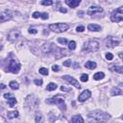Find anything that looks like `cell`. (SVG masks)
<instances>
[{
  "label": "cell",
  "instance_id": "obj_10",
  "mask_svg": "<svg viewBox=\"0 0 123 123\" xmlns=\"http://www.w3.org/2000/svg\"><path fill=\"white\" fill-rule=\"evenodd\" d=\"M62 79H63V80H65L66 82H68L69 84H71L72 86H75V87H77V88H80V87H81V85L79 84V82H78L75 78H73L72 76L64 75V76H62Z\"/></svg>",
  "mask_w": 123,
  "mask_h": 123
},
{
  "label": "cell",
  "instance_id": "obj_33",
  "mask_svg": "<svg viewBox=\"0 0 123 123\" xmlns=\"http://www.w3.org/2000/svg\"><path fill=\"white\" fill-rule=\"evenodd\" d=\"M106 59L109 61H111L113 59V55L111 53H106Z\"/></svg>",
  "mask_w": 123,
  "mask_h": 123
},
{
  "label": "cell",
  "instance_id": "obj_21",
  "mask_svg": "<svg viewBox=\"0 0 123 123\" xmlns=\"http://www.w3.org/2000/svg\"><path fill=\"white\" fill-rule=\"evenodd\" d=\"M16 103H17L16 98H14V97H9V98H8V104H9V106H10L11 108H12Z\"/></svg>",
  "mask_w": 123,
  "mask_h": 123
},
{
  "label": "cell",
  "instance_id": "obj_5",
  "mask_svg": "<svg viewBox=\"0 0 123 123\" xmlns=\"http://www.w3.org/2000/svg\"><path fill=\"white\" fill-rule=\"evenodd\" d=\"M20 68H21V65H20V63L17 61L11 60L9 62V63H8V66L6 68V71L12 72V73H14V74H17L20 71Z\"/></svg>",
  "mask_w": 123,
  "mask_h": 123
},
{
  "label": "cell",
  "instance_id": "obj_31",
  "mask_svg": "<svg viewBox=\"0 0 123 123\" xmlns=\"http://www.w3.org/2000/svg\"><path fill=\"white\" fill-rule=\"evenodd\" d=\"M58 42L61 43V44H66V43H68V40L65 37H59L58 38Z\"/></svg>",
  "mask_w": 123,
  "mask_h": 123
},
{
  "label": "cell",
  "instance_id": "obj_25",
  "mask_svg": "<svg viewBox=\"0 0 123 123\" xmlns=\"http://www.w3.org/2000/svg\"><path fill=\"white\" fill-rule=\"evenodd\" d=\"M112 70L117 72V73H120V74H123V66H119V65H115L112 67Z\"/></svg>",
  "mask_w": 123,
  "mask_h": 123
},
{
  "label": "cell",
  "instance_id": "obj_15",
  "mask_svg": "<svg viewBox=\"0 0 123 123\" xmlns=\"http://www.w3.org/2000/svg\"><path fill=\"white\" fill-rule=\"evenodd\" d=\"M87 29L89 31H91V32H99L101 30V27L99 25H97V24H89L87 26Z\"/></svg>",
  "mask_w": 123,
  "mask_h": 123
},
{
  "label": "cell",
  "instance_id": "obj_43",
  "mask_svg": "<svg viewBox=\"0 0 123 123\" xmlns=\"http://www.w3.org/2000/svg\"><path fill=\"white\" fill-rule=\"evenodd\" d=\"M118 56H119V58H120L121 60H123V53H122V52L118 53Z\"/></svg>",
  "mask_w": 123,
  "mask_h": 123
},
{
  "label": "cell",
  "instance_id": "obj_28",
  "mask_svg": "<svg viewBox=\"0 0 123 123\" xmlns=\"http://www.w3.org/2000/svg\"><path fill=\"white\" fill-rule=\"evenodd\" d=\"M68 48H69V50H74L76 48V42L74 40L69 41L68 42Z\"/></svg>",
  "mask_w": 123,
  "mask_h": 123
},
{
  "label": "cell",
  "instance_id": "obj_3",
  "mask_svg": "<svg viewBox=\"0 0 123 123\" xmlns=\"http://www.w3.org/2000/svg\"><path fill=\"white\" fill-rule=\"evenodd\" d=\"M45 102L47 104H55V105H58L60 107L61 110L64 111L65 110V103H64V97L63 96H61V95H56L54 97H51V98H48L45 100Z\"/></svg>",
  "mask_w": 123,
  "mask_h": 123
},
{
  "label": "cell",
  "instance_id": "obj_6",
  "mask_svg": "<svg viewBox=\"0 0 123 123\" xmlns=\"http://www.w3.org/2000/svg\"><path fill=\"white\" fill-rule=\"evenodd\" d=\"M111 20L112 22H120L123 20V6L114 10L111 15Z\"/></svg>",
  "mask_w": 123,
  "mask_h": 123
},
{
  "label": "cell",
  "instance_id": "obj_32",
  "mask_svg": "<svg viewBox=\"0 0 123 123\" xmlns=\"http://www.w3.org/2000/svg\"><path fill=\"white\" fill-rule=\"evenodd\" d=\"M32 16H33L34 18H38V17H40V16H41V12H33Z\"/></svg>",
  "mask_w": 123,
  "mask_h": 123
},
{
  "label": "cell",
  "instance_id": "obj_7",
  "mask_svg": "<svg viewBox=\"0 0 123 123\" xmlns=\"http://www.w3.org/2000/svg\"><path fill=\"white\" fill-rule=\"evenodd\" d=\"M38 99L35 96V95H29L27 98H26V106L31 108V109H35L37 107L38 105Z\"/></svg>",
  "mask_w": 123,
  "mask_h": 123
},
{
  "label": "cell",
  "instance_id": "obj_29",
  "mask_svg": "<svg viewBox=\"0 0 123 123\" xmlns=\"http://www.w3.org/2000/svg\"><path fill=\"white\" fill-rule=\"evenodd\" d=\"M80 80H81V82H83V83L87 82V81H88V75H87V74H82L81 77H80Z\"/></svg>",
  "mask_w": 123,
  "mask_h": 123
},
{
  "label": "cell",
  "instance_id": "obj_41",
  "mask_svg": "<svg viewBox=\"0 0 123 123\" xmlns=\"http://www.w3.org/2000/svg\"><path fill=\"white\" fill-rule=\"evenodd\" d=\"M59 10H60V12H63V13H65V12H67V11H66V9H64L63 7H60V9H59Z\"/></svg>",
  "mask_w": 123,
  "mask_h": 123
},
{
  "label": "cell",
  "instance_id": "obj_42",
  "mask_svg": "<svg viewBox=\"0 0 123 123\" xmlns=\"http://www.w3.org/2000/svg\"><path fill=\"white\" fill-rule=\"evenodd\" d=\"M4 97H5L6 99H8L9 97H11V94H10V93H5V94H4Z\"/></svg>",
  "mask_w": 123,
  "mask_h": 123
},
{
  "label": "cell",
  "instance_id": "obj_18",
  "mask_svg": "<svg viewBox=\"0 0 123 123\" xmlns=\"http://www.w3.org/2000/svg\"><path fill=\"white\" fill-rule=\"evenodd\" d=\"M71 122H73V123H83L84 122V118L79 114L78 115H74L71 118Z\"/></svg>",
  "mask_w": 123,
  "mask_h": 123
},
{
  "label": "cell",
  "instance_id": "obj_13",
  "mask_svg": "<svg viewBox=\"0 0 123 123\" xmlns=\"http://www.w3.org/2000/svg\"><path fill=\"white\" fill-rule=\"evenodd\" d=\"M118 44H119V40H117L115 37H111V36L107 37V46H108V47L112 48V47H114V46H117Z\"/></svg>",
  "mask_w": 123,
  "mask_h": 123
},
{
  "label": "cell",
  "instance_id": "obj_14",
  "mask_svg": "<svg viewBox=\"0 0 123 123\" xmlns=\"http://www.w3.org/2000/svg\"><path fill=\"white\" fill-rule=\"evenodd\" d=\"M64 2H65V4H66L67 6H69L70 8H76L77 6L80 5L81 0H65Z\"/></svg>",
  "mask_w": 123,
  "mask_h": 123
},
{
  "label": "cell",
  "instance_id": "obj_23",
  "mask_svg": "<svg viewBox=\"0 0 123 123\" xmlns=\"http://www.w3.org/2000/svg\"><path fill=\"white\" fill-rule=\"evenodd\" d=\"M9 86H10L12 89L15 90V89H18L19 85H18V83H17V82H15V81H11V82H10V84H9Z\"/></svg>",
  "mask_w": 123,
  "mask_h": 123
},
{
  "label": "cell",
  "instance_id": "obj_26",
  "mask_svg": "<svg viewBox=\"0 0 123 123\" xmlns=\"http://www.w3.org/2000/svg\"><path fill=\"white\" fill-rule=\"evenodd\" d=\"M38 72H39L41 75H44V76L48 75V69H47L46 67H40L39 70H38Z\"/></svg>",
  "mask_w": 123,
  "mask_h": 123
},
{
  "label": "cell",
  "instance_id": "obj_37",
  "mask_svg": "<svg viewBox=\"0 0 123 123\" xmlns=\"http://www.w3.org/2000/svg\"><path fill=\"white\" fill-rule=\"evenodd\" d=\"M40 17H41L43 20H46V19H48V17H49V16H48V13H47V12H42Z\"/></svg>",
  "mask_w": 123,
  "mask_h": 123
},
{
  "label": "cell",
  "instance_id": "obj_40",
  "mask_svg": "<svg viewBox=\"0 0 123 123\" xmlns=\"http://www.w3.org/2000/svg\"><path fill=\"white\" fill-rule=\"evenodd\" d=\"M61 90L62 91H71V88L70 87H64V86H61Z\"/></svg>",
  "mask_w": 123,
  "mask_h": 123
},
{
  "label": "cell",
  "instance_id": "obj_2",
  "mask_svg": "<svg viewBox=\"0 0 123 123\" xmlns=\"http://www.w3.org/2000/svg\"><path fill=\"white\" fill-rule=\"evenodd\" d=\"M99 47H100V43L98 40L90 39V40H87L84 43L82 50L85 52H95L99 49Z\"/></svg>",
  "mask_w": 123,
  "mask_h": 123
},
{
  "label": "cell",
  "instance_id": "obj_39",
  "mask_svg": "<svg viewBox=\"0 0 123 123\" xmlns=\"http://www.w3.org/2000/svg\"><path fill=\"white\" fill-rule=\"evenodd\" d=\"M34 83H35L37 86H41V85H42V80H40V79H39V80H38V79H36V80L34 81Z\"/></svg>",
  "mask_w": 123,
  "mask_h": 123
},
{
  "label": "cell",
  "instance_id": "obj_38",
  "mask_svg": "<svg viewBox=\"0 0 123 123\" xmlns=\"http://www.w3.org/2000/svg\"><path fill=\"white\" fill-rule=\"evenodd\" d=\"M28 31H29V33H30V34H34V35L37 33V29H35V28H29V30H28Z\"/></svg>",
  "mask_w": 123,
  "mask_h": 123
},
{
  "label": "cell",
  "instance_id": "obj_12",
  "mask_svg": "<svg viewBox=\"0 0 123 123\" xmlns=\"http://www.w3.org/2000/svg\"><path fill=\"white\" fill-rule=\"evenodd\" d=\"M19 36H20V33H19V31H16V30H12V31H11L9 34H8V39L10 40V41H15L18 37H19Z\"/></svg>",
  "mask_w": 123,
  "mask_h": 123
},
{
  "label": "cell",
  "instance_id": "obj_17",
  "mask_svg": "<svg viewBox=\"0 0 123 123\" xmlns=\"http://www.w3.org/2000/svg\"><path fill=\"white\" fill-rule=\"evenodd\" d=\"M52 48H53V44L51 43H46L42 46V51L44 53H50L52 51Z\"/></svg>",
  "mask_w": 123,
  "mask_h": 123
},
{
  "label": "cell",
  "instance_id": "obj_22",
  "mask_svg": "<svg viewBox=\"0 0 123 123\" xmlns=\"http://www.w3.org/2000/svg\"><path fill=\"white\" fill-rule=\"evenodd\" d=\"M104 77H105V74H104L103 72H97V73H95V74L93 75V79L96 80V81H99V80L103 79Z\"/></svg>",
  "mask_w": 123,
  "mask_h": 123
},
{
  "label": "cell",
  "instance_id": "obj_16",
  "mask_svg": "<svg viewBox=\"0 0 123 123\" xmlns=\"http://www.w3.org/2000/svg\"><path fill=\"white\" fill-rule=\"evenodd\" d=\"M111 94L112 96H114V95H121V94H123V91H122L119 87L115 86V87H112V88H111Z\"/></svg>",
  "mask_w": 123,
  "mask_h": 123
},
{
  "label": "cell",
  "instance_id": "obj_19",
  "mask_svg": "<svg viewBox=\"0 0 123 123\" xmlns=\"http://www.w3.org/2000/svg\"><path fill=\"white\" fill-rule=\"evenodd\" d=\"M96 62H91V61H88L85 63V66L87 68V69H94L96 67Z\"/></svg>",
  "mask_w": 123,
  "mask_h": 123
},
{
  "label": "cell",
  "instance_id": "obj_34",
  "mask_svg": "<svg viewBox=\"0 0 123 123\" xmlns=\"http://www.w3.org/2000/svg\"><path fill=\"white\" fill-rule=\"evenodd\" d=\"M71 61L70 60H66V61H64L63 62V65L64 66H66V67H69V66H71Z\"/></svg>",
  "mask_w": 123,
  "mask_h": 123
},
{
  "label": "cell",
  "instance_id": "obj_24",
  "mask_svg": "<svg viewBox=\"0 0 123 123\" xmlns=\"http://www.w3.org/2000/svg\"><path fill=\"white\" fill-rule=\"evenodd\" d=\"M57 88V85L55 83H49L47 86H46V89L49 90V91H52V90H55Z\"/></svg>",
  "mask_w": 123,
  "mask_h": 123
},
{
  "label": "cell",
  "instance_id": "obj_30",
  "mask_svg": "<svg viewBox=\"0 0 123 123\" xmlns=\"http://www.w3.org/2000/svg\"><path fill=\"white\" fill-rule=\"evenodd\" d=\"M53 4V0H42L41 1V5L43 6H50Z\"/></svg>",
  "mask_w": 123,
  "mask_h": 123
},
{
  "label": "cell",
  "instance_id": "obj_4",
  "mask_svg": "<svg viewBox=\"0 0 123 123\" xmlns=\"http://www.w3.org/2000/svg\"><path fill=\"white\" fill-rule=\"evenodd\" d=\"M49 29L55 33H62L69 29V25L67 23H54L49 25Z\"/></svg>",
  "mask_w": 123,
  "mask_h": 123
},
{
  "label": "cell",
  "instance_id": "obj_11",
  "mask_svg": "<svg viewBox=\"0 0 123 123\" xmlns=\"http://www.w3.org/2000/svg\"><path fill=\"white\" fill-rule=\"evenodd\" d=\"M90 96H91V92H90V90H88V89H85V90L82 91L81 94L79 95L78 100H79L80 102H84V101H86V99H88Z\"/></svg>",
  "mask_w": 123,
  "mask_h": 123
},
{
  "label": "cell",
  "instance_id": "obj_9",
  "mask_svg": "<svg viewBox=\"0 0 123 123\" xmlns=\"http://www.w3.org/2000/svg\"><path fill=\"white\" fill-rule=\"evenodd\" d=\"M100 12H103V8L101 7H98V6H90L86 12V13L88 15H95V14H98Z\"/></svg>",
  "mask_w": 123,
  "mask_h": 123
},
{
  "label": "cell",
  "instance_id": "obj_1",
  "mask_svg": "<svg viewBox=\"0 0 123 123\" xmlns=\"http://www.w3.org/2000/svg\"><path fill=\"white\" fill-rule=\"evenodd\" d=\"M111 118V115L108 112H105L103 111H92L87 113V120L89 122H101V121H107Z\"/></svg>",
  "mask_w": 123,
  "mask_h": 123
},
{
  "label": "cell",
  "instance_id": "obj_27",
  "mask_svg": "<svg viewBox=\"0 0 123 123\" xmlns=\"http://www.w3.org/2000/svg\"><path fill=\"white\" fill-rule=\"evenodd\" d=\"M35 120H36L37 123H39V122L42 121V115H41L40 112H37V113H36V118H35Z\"/></svg>",
  "mask_w": 123,
  "mask_h": 123
},
{
  "label": "cell",
  "instance_id": "obj_44",
  "mask_svg": "<svg viewBox=\"0 0 123 123\" xmlns=\"http://www.w3.org/2000/svg\"><path fill=\"white\" fill-rule=\"evenodd\" d=\"M78 14H79V16H80V17H82V16H83L82 14H84V12H78Z\"/></svg>",
  "mask_w": 123,
  "mask_h": 123
},
{
  "label": "cell",
  "instance_id": "obj_45",
  "mask_svg": "<svg viewBox=\"0 0 123 123\" xmlns=\"http://www.w3.org/2000/svg\"><path fill=\"white\" fill-rule=\"evenodd\" d=\"M5 87H6V86L4 84H1V89H4Z\"/></svg>",
  "mask_w": 123,
  "mask_h": 123
},
{
  "label": "cell",
  "instance_id": "obj_35",
  "mask_svg": "<svg viewBox=\"0 0 123 123\" xmlns=\"http://www.w3.org/2000/svg\"><path fill=\"white\" fill-rule=\"evenodd\" d=\"M76 31L81 33V32H84L85 31V26H77L76 27Z\"/></svg>",
  "mask_w": 123,
  "mask_h": 123
},
{
  "label": "cell",
  "instance_id": "obj_8",
  "mask_svg": "<svg viewBox=\"0 0 123 123\" xmlns=\"http://www.w3.org/2000/svg\"><path fill=\"white\" fill-rule=\"evenodd\" d=\"M13 16V12L12 11H9V10H6L4 12H1L0 14V21L1 22H5V21H8V20H11Z\"/></svg>",
  "mask_w": 123,
  "mask_h": 123
},
{
  "label": "cell",
  "instance_id": "obj_36",
  "mask_svg": "<svg viewBox=\"0 0 123 123\" xmlns=\"http://www.w3.org/2000/svg\"><path fill=\"white\" fill-rule=\"evenodd\" d=\"M52 70H53L54 72H58V71L60 70V66L57 65V64H54V65H52Z\"/></svg>",
  "mask_w": 123,
  "mask_h": 123
},
{
  "label": "cell",
  "instance_id": "obj_20",
  "mask_svg": "<svg viewBox=\"0 0 123 123\" xmlns=\"http://www.w3.org/2000/svg\"><path fill=\"white\" fill-rule=\"evenodd\" d=\"M18 111H8V113H7V116H8V118H10V119H12V118H16L17 116H18Z\"/></svg>",
  "mask_w": 123,
  "mask_h": 123
},
{
  "label": "cell",
  "instance_id": "obj_46",
  "mask_svg": "<svg viewBox=\"0 0 123 123\" xmlns=\"http://www.w3.org/2000/svg\"><path fill=\"white\" fill-rule=\"evenodd\" d=\"M121 118H122V119H123V114H122V116H121Z\"/></svg>",
  "mask_w": 123,
  "mask_h": 123
}]
</instances>
